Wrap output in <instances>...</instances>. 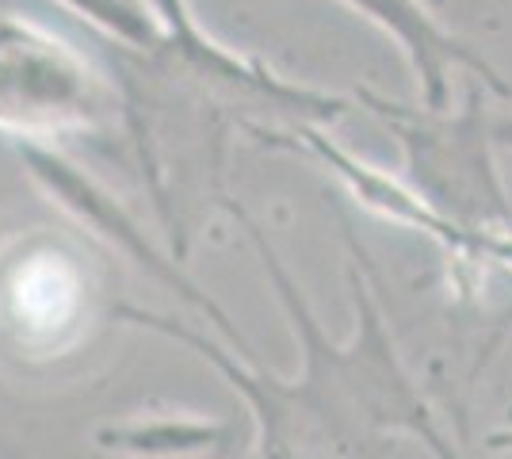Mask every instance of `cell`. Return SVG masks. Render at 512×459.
Listing matches in <instances>:
<instances>
[{
  "label": "cell",
  "instance_id": "1",
  "mask_svg": "<svg viewBox=\"0 0 512 459\" xmlns=\"http://www.w3.org/2000/svg\"><path fill=\"white\" fill-rule=\"evenodd\" d=\"M226 211L245 226L260 268L272 280V291L299 341V372L283 379L260 368L256 360H245L241 352H226L203 329L184 326L142 306H119L115 318L134 329H153L192 349L245 398L256 425L253 459H394L402 437L421 440L436 459H463L459 448L444 437L428 398L394 349L375 287L363 276L356 234L344 226L352 249L348 287H352L356 326L348 341H333L310 299L295 284V276L287 272V264L279 261L260 222L249 219V211L237 199H226Z\"/></svg>",
  "mask_w": 512,
  "mask_h": 459
},
{
  "label": "cell",
  "instance_id": "2",
  "mask_svg": "<svg viewBox=\"0 0 512 459\" xmlns=\"http://www.w3.org/2000/svg\"><path fill=\"white\" fill-rule=\"evenodd\" d=\"M482 88L470 81L459 108L398 104L375 88H360L356 100L398 138L402 180L440 219L474 238H505L512 234V199L497 173L493 115Z\"/></svg>",
  "mask_w": 512,
  "mask_h": 459
},
{
  "label": "cell",
  "instance_id": "3",
  "mask_svg": "<svg viewBox=\"0 0 512 459\" xmlns=\"http://www.w3.org/2000/svg\"><path fill=\"white\" fill-rule=\"evenodd\" d=\"M111 127H123L115 77L62 31L0 12V138L54 146Z\"/></svg>",
  "mask_w": 512,
  "mask_h": 459
},
{
  "label": "cell",
  "instance_id": "4",
  "mask_svg": "<svg viewBox=\"0 0 512 459\" xmlns=\"http://www.w3.org/2000/svg\"><path fill=\"white\" fill-rule=\"evenodd\" d=\"M249 138L272 146V150L314 157L321 169L352 196V203L363 207L367 215H375V219H383V222H394V226H402V230H413V234H421V238L436 241V245L448 253V261L455 264V284L467 287L474 276H482V272H490V268L512 272V234H505V238H474L467 230H459L455 222L440 219L402 176L383 173L379 165H371V161L356 157L352 150H344L341 142L325 131V123L260 127V131H253Z\"/></svg>",
  "mask_w": 512,
  "mask_h": 459
},
{
  "label": "cell",
  "instance_id": "5",
  "mask_svg": "<svg viewBox=\"0 0 512 459\" xmlns=\"http://www.w3.org/2000/svg\"><path fill=\"white\" fill-rule=\"evenodd\" d=\"M16 153H20L27 176H31L77 226H85L92 238L104 241L107 249H115L123 261H130L134 268H142L150 280L176 291L192 310H199L207 322H214V329H218L230 345H237L245 360H256L253 349H249V341H245L241 329L234 326V318L184 272V264L172 257V249H161V245L146 234V226L138 222V215H134L107 184H100V180L92 173H85L81 165H73L58 146L16 142Z\"/></svg>",
  "mask_w": 512,
  "mask_h": 459
},
{
  "label": "cell",
  "instance_id": "6",
  "mask_svg": "<svg viewBox=\"0 0 512 459\" xmlns=\"http://www.w3.org/2000/svg\"><path fill=\"white\" fill-rule=\"evenodd\" d=\"M341 4L367 23H375L386 39L402 50L406 66L417 77V96L428 108H448L455 73H467L470 81H482L486 92L501 96V100L512 96L509 81L474 46L463 43L459 35H451L428 0H341Z\"/></svg>",
  "mask_w": 512,
  "mask_h": 459
},
{
  "label": "cell",
  "instance_id": "7",
  "mask_svg": "<svg viewBox=\"0 0 512 459\" xmlns=\"http://www.w3.org/2000/svg\"><path fill=\"white\" fill-rule=\"evenodd\" d=\"M237 429L230 421L192 414L165 417H130L119 425L96 429V444L111 456L130 459H195V456H226Z\"/></svg>",
  "mask_w": 512,
  "mask_h": 459
},
{
  "label": "cell",
  "instance_id": "8",
  "mask_svg": "<svg viewBox=\"0 0 512 459\" xmlns=\"http://www.w3.org/2000/svg\"><path fill=\"white\" fill-rule=\"evenodd\" d=\"M69 16L85 20L119 50H153L161 46V27L146 0H54Z\"/></svg>",
  "mask_w": 512,
  "mask_h": 459
},
{
  "label": "cell",
  "instance_id": "9",
  "mask_svg": "<svg viewBox=\"0 0 512 459\" xmlns=\"http://www.w3.org/2000/svg\"><path fill=\"white\" fill-rule=\"evenodd\" d=\"M153 20L161 27V46H169L176 54H199L214 43V35L195 20L188 0H146Z\"/></svg>",
  "mask_w": 512,
  "mask_h": 459
},
{
  "label": "cell",
  "instance_id": "10",
  "mask_svg": "<svg viewBox=\"0 0 512 459\" xmlns=\"http://www.w3.org/2000/svg\"><path fill=\"white\" fill-rule=\"evenodd\" d=\"M493 142L497 150H512V115H493Z\"/></svg>",
  "mask_w": 512,
  "mask_h": 459
},
{
  "label": "cell",
  "instance_id": "11",
  "mask_svg": "<svg viewBox=\"0 0 512 459\" xmlns=\"http://www.w3.org/2000/svg\"><path fill=\"white\" fill-rule=\"evenodd\" d=\"M490 448H512V429H509V433H493Z\"/></svg>",
  "mask_w": 512,
  "mask_h": 459
}]
</instances>
